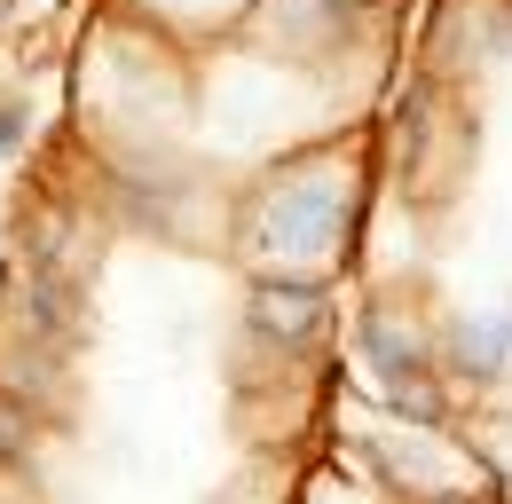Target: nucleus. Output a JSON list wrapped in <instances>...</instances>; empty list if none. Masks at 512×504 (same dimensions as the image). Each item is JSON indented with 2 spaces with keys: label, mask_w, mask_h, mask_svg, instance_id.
<instances>
[{
  "label": "nucleus",
  "mask_w": 512,
  "mask_h": 504,
  "mask_svg": "<svg viewBox=\"0 0 512 504\" xmlns=\"http://www.w3.org/2000/svg\"><path fill=\"white\" fill-rule=\"evenodd\" d=\"M16 150H24V111L0 103V158H16Z\"/></svg>",
  "instance_id": "nucleus-1"
}]
</instances>
